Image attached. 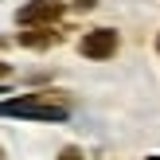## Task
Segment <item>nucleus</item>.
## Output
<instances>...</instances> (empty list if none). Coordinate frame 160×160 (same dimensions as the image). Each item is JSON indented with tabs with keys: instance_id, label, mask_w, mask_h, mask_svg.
Masks as SVG:
<instances>
[{
	"instance_id": "4",
	"label": "nucleus",
	"mask_w": 160,
	"mask_h": 160,
	"mask_svg": "<svg viewBox=\"0 0 160 160\" xmlns=\"http://www.w3.org/2000/svg\"><path fill=\"white\" fill-rule=\"evenodd\" d=\"M59 160H82V156H78V152H62Z\"/></svg>"
},
{
	"instance_id": "3",
	"label": "nucleus",
	"mask_w": 160,
	"mask_h": 160,
	"mask_svg": "<svg viewBox=\"0 0 160 160\" xmlns=\"http://www.w3.org/2000/svg\"><path fill=\"white\" fill-rule=\"evenodd\" d=\"M59 12H62L59 0H35V4H28L20 12V20L23 23H35V20H51V16H59Z\"/></svg>"
},
{
	"instance_id": "2",
	"label": "nucleus",
	"mask_w": 160,
	"mask_h": 160,
	"mask_svg": "<svg viewBox=\"0 0 160 160\" xmlns=\"http://www.w3.org/2000/svg\"><path fill=\"white\" fill-rule=\"evenodd\" d=\"M78 47H82V55H86V59H109V55L117 51V31L98 28V31H90V35H86Z\"/></svg>"
},
{
	"instance_id": "1",
	"label": "nucleus",
	"mask_w": 160,
	"mask_h": 160,
	"mask_svg": "<svg viewBox=\"0 0 160 160\" xmlns=\"http://www.w3.org/2000/svg\"><path fill=\"white\" fill-rule=\"evenodd\" d=\"M0 113H4V117H31V121H67L70 109H67V106H51V102L28 94V98L4 102V106H0Z\"/></svg>"
},
{
	"instance_id": "5",
	"label": "nucleus",
	"mask_w": 160,
	"mask_h": 160,
	"mask_svg": "<svg viewBox=\"0 0 160 160\" xmlns=\"http://www.w3.org/2000/svg\"><path fill=\"white\" fill-rule=\"evenodd\" d=\"M4 74H8V67H4V62H0V78H4Z\"/></svg>"
},
{
	"instance_id": "7",
	"label": "nucleus",
	"mask_w": 160,
	"mask_h": 160,
	"mask_svg": "<svg viewBox=\"0 0 160 160\" xmlns=\"http://www.w3.org/2000/svg\"><path fill=\"white\" fill-rule=\"evenodd\" d=\"M156 160H160V156H156Z\"/></svg>"
},
{
	"instance_id": "6",
	"label": "nucleus",
	"mask_w": 160,
	"mask_h": 160,
	"mask_svg": "<svg viewBox=\"0 0 160 160\" xmlns=\"http://www.w3.org/2000/svg\"><path fill=\"white\" fill-rule=\"evenodd\" d=\"M156 51H160V43H156Z\"/></svg>"
}]
</instances>
